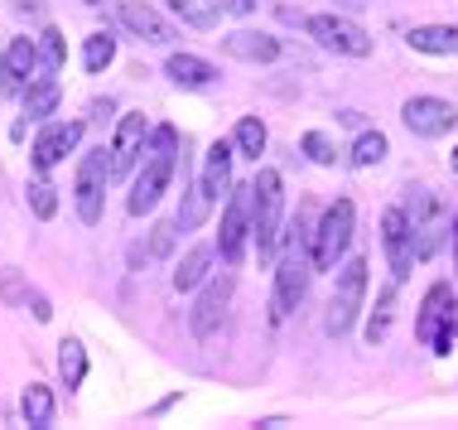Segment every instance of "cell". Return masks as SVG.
Here are the masks:
<instances>
[{
	"label": "cell",
	"mask_w": 458,
	"mask_h": 430,
	"mask_svg": "<svg viewBox=\"0 0 458 430\" xmlns=\"http://www.w3.org/2000/svg\"><path fill=\"white\" fill-rule=\"evenodd\" d=\"M309 276H314V252H309V218L300 213L290 223V232H284V256L276 266V300H270V319H276V324L290 310H300Z\"/></svg>",
	"instance_id": "obj_1"
},
{
	"label": "cell",
	"mask_w": 458,
	"mask_h": 430,
	"mask_svg": "<svg viewBox=\"0 0 458 430\" xmlns=\"http://www.w3.org/2000/svg\"><path fill=\"white\" fill-rule=\"evenodd\" d=\"M174 165H179V131L174 126H159L155 136H150V145H145V165H140L135 189H131V199H126V208H131L135 218L150 213V208L165 199L169 179H174Z\"/></svg>",
	"instance_id": "obj_2"
},
{
	"label": "cell",
	"mask_w": 458,
	"mask_h": 430,
	"mask_svg": "<svg viewBox=\"0 0 458 430\" xmlns=\"http://www.w3.org/2000/svg\"><path fill=\"white\" fill-rule=\"evenodd\" d=\"M227 184H232V145L227 141H217L213 150H208V165H203V179L189 189V203L179 208V228L189 232L198 223H208V213H213V203L227 194Z\"/></svg>",
	"instance_id": "obj_3"
},
{
	"label": "cell",
	"mask_w": 458,
	"mask_h": 430,
	"mask_svg": "<svg viewBox=\"0 0 458 430\" xmlns=\"http://www.w3.org/2000/svg\"><path fill=\"white\" fill-rule=\"evenodd\" d=\"M251 189H256V208H251V237H256V256H261V262H276V247H280V213H284L280 175H276V169H261Z\"/></svg>",
	"instance_id": "obj_4"
},
{
	"label": "cell",
	"mask_w": 458,
	"mask_h": 430,
	"mask_svg": "<svg viewBox=\"0 0 458 430\" xmlns=\"http://www.w3.org/2000/svg\"><path fill=\"white\" fill-rule=\"evenodd\" d=\"M411 232H415V262H429V256L439 252V242H444V232L454 228V213L444 208V199L435 189H415V199H411Z\"/></svg>",
	"instance_id": "obj_5"
},
{
	"label": "cell",
	"mask_w": 458,
	"mask_h": 430,
	"mask_svg": "<svg viewBox=\"0 0 458 430\" xmlns=\"http://www.w3.org/2000/svg\"><path fill=\"white\" fill-rule=\"evenodd\" d=\"M362 300H367V262L362 256H352L348 266H343V276H338V290H333V300H328V319H324V329L333 339H343L348 329L357 324V314H362Z\"/></svg>",
	"instance_id": "obj_6"
},
{
	"label": "cell",
	"mask_w": 458,
	"mask_h": 430,
	"mask_svg": "<svg viewBox=\"0 0 458 430\" xmlns=\"http://www.w3.org/2000/svg\"><path fill=\"white\" fill-rule=\"evenodd\" d=\"M352 223H357V208L348 199H338L324 213V223L314 232V271H333V266H338V256L348 252V242H352Z\"/></svg>",
	"instance_id": "obj_7"
},
{
	"label": "cell",
	"mask_w": 458,
	"mask_h": 430,
	"mask_svg": "<svg viewBox=\"0 0 458 430\" xmlns=\"http://www.w3.org/2000/svg\"><path fill=\"white\" fill-rule=\"evenodd\" d=\"M106 184H111V155H106V145L102 150H88L82 155V165H78V184H72V199H78V218L82 223H102V194H106Z\"/></svg>",
	"instance_id": "obj_8"
},
{
	"label": "cell",
	"mask_w": 458,
	"mask_h": 430,
	"mask_svg": "<svg viewBox=\"0 0 458 430\" xmlns=\"http://www.w3.org/2000/svg\"><path fill=\"white\" fill-rule=\"evenodd\" d=\"M251 208H256V189H232L227 208H222V232H217V252L227 266L242 262L246 252V232H251Z\"/></svg>",
	"instance_id": "obj_9"
},
{
	"label": "cell",
	"mask_w": 458,
	"mask_h": 430,
	"mask_svg": "<svg viewBox=\"0 0 458 430\" xmlns=\"http://www.w3.org/2000/svg\"><path fill=\"white\" fill-rule=\"evenodd\" d=\"M304 30H309V39H318V44L328 48V54H343V58H367V54H371L367 30H362V24H352V20H338V15H309V20H304Z\"/></svg>",
	"instance_id": "obj_10"
},
{
	"label": "cell",
	"mask_w": 458,
	"mask_h": 430,
	"mask_svg": "<svg viewBox=\"0 0 458 430\" xmlns=\"http://www.w3.org/2000/svg\"><path fill=\"white\" fill-rule=\"evenodd\" d=\"M381 247H386V262H391V280L401 286L415 266V232H411L405 208H386L381 213Z\"/></svg>",
	"instance_id": "obj_11"
},
{
	"label": "cell",
	"mask_w": 458,
	"mask_h": 430,
	"mask_svg": "<svg viewBox=\"0 0 458 430\" xmlns=\"http://www.w3.org/2000/svg\"><path fill=\"white\" fill-rule=\"evenodd\" d=\"M401 116H405V126H411L415 136H425V141L454 131V121H458L454 102H444V97H411V102L401 107Z\"/></svg>",
	"instance_id": "obj_12"
},
{
	"label": "cell",
	"mask_w": 458,
	"mask_h": 430,
	"mask_svg": "<svg viewBox=\"0 0 458 430\" xmlns=\"http://www.w3.org/2000/svg\"><path fill=\"white\" fill-rule=\"evenodd\" d=\"M227 300H232V276L222 271V276H213L208 280V290L198 295V305H193V334L198 339H213L217 334V324H222V314H227Z\"/></svg>",
	"instance_id": "obj_13"
},
{
	"label": "cell",
	"mask_w": 458,
	"mask_h": 430,
	"mask_svg": "<svg viewBox=\"0 0 458 430\" xmlns=\"http://www.w3.org/2000/svg\"><path fill=\"white\" fill-rule=\"evenodd\" d=\"M145 112H131V116H121V126H116V141H111V179H121L126 169L135 165V159L145 155Z\"/></svg>",
	"instance_id": "obj_14"
},
{
	"label": "cell",
	"mask_w": 458,
	"mask_h": 430,
	"mask_svg": "<svg viewBox=\"0 0 458 430\" xmlns=\"http://www.w3.org/2000/svg\"><path fill=\"white\" fill-rule=\"evenodd\" d=\"M121 24L145 44H174V24L159 15L155 5H145V0H121Z\"/></svg>",
	"instance_id": "obj_15"
},
{
	"label": "cell",
	"mask_w": 458,
	"mask_h": 430,
	"mask_svg": "<svg viewBox=\"0 0 458 430\" xmlns=\"http://www.w3.org/2000/svg\"><path fill=\"white\" fill-rule=\"evenodd\" d=\"M78 141H82V121H58V126H48L44 136L34 141V169L48 175V169H54Z\"/></svg>",
	"instance_id": "obj_16"
},
{
	"label": "cell",
	"mask_w": 458,
	"mask_h": 430,
	"mask_svg": "<svg viewBox=\"0 0 458 430\" xmlns=\"http://www.w3.org/2000/svg\"><path fill=\"white\" fill-rule=\"evenodd\" d=\"M222 54L242 58V64H276L280 58V39H270V34H256V30H237L227 34V39H217Z\"/></svg>",
	"instance_id": "obj_17"
},
{
	"label": "cell",
	"mask_w": 458,
	"mask_h": 430,
	"mask_svg": "<svg viewBox=\"0 0 458 430\" xmlns=\"http://www.w3.org/2000/svg\"><path fill=\"white\" fill-rule=\"evenodd\" d=\"M165 73L179 82V88H208V82H217V68L208 64V58H198V54H169Z\"/></svg>",
	"instance_id": "obj_18"
},
{
	"label": "cell",
	"mask_w": 458,
	"mask_h": 430,
	"mask_svg": "<svg viewBox=\"0 0 458 430\" xmlns=\"http://www.w3.org/2000/svg\"><path fill=\"white\" fill-rule=\"evenodd\" d=\"M405 39L415 54H458V30H449V24H415Z\"/></svg>",
	"instance_id": "obj_19"
},
{
	"label": "cell",
	"mask_w": 458,
	"mask_h": 430,
	"mask_svg": "<svg viewBox=\"0 0 458 430\" xmlns=\"http://www.w3.org/2000/svg\"><path fill=\"white\" fill-rule=\"evenodd\" d=\"M54 107H58V82L54 78H34L30 88H24V116L30 121L54 116Z\"/></svg>",
	"instance_id": "obj_20"
},
{
	"label": "cell",
	"mask_w": 458,
	"mask_h": 430,
	"mask_svg": "<svg viewBox=\"0 0 458 430\" xmlns=\"http://www.w3.org/2000/svg\"><path fill=\"white\" fill-rule=\"evenodd\" d=\"M444 310H449V286H429V295H425V310H420V324H415V334L425 339V343H435Z\"/></svg>",
	"instance_id": "obj_21"
},
{
	"label": "cell",
	"mask_w": 458,
	"mask_h": 430,
	"mask_svg": "<svg viewBox=\"0 0 458 430\" xmlns=\"http://www.w3.org/2000/svg\"><path fill=\"white\" fill-rule=\"evenodd\" d=\"M208 266H213V247H193L174 271V290H198L208 280Z\"/></svg>",
	"instance_id": "obj_22"
},
{
	"label": "cell",
	"mask_w": 458,
	"mask_h": 430,
	"mask_svg": "<svg viewBox=\"0 0 458 430\" xmlns=\"http://www.w3.org/2000/svg\"><path fill=\"white\" fill-rule=\"evenodd\" d=\"M20 411H24V421H30V426L48 430V421H54V391L39 387V383H30V387H24V397H20Z\"/></svg>",
	"instance_id": "obj_23"
},
{
	"label": "cell",
	"mask_w": 458,
	"mask_h": 430,
	"mask_svg": "<svg viewBox=\"0 0 458 430\" xmlns=\"http://www.w3.org/2000/svg\"><path fill=\"white\" fill-rule=\"evenodd\" d=\"M169 10H174L183 24H193V30H213L217 15H222V0H169Z\"/></svg>",
	"instance_id": "obj_24"
},
{
	"label": "cell",
	"mask_w": 458,
	"mask_h": 430,
	"mask_svg": "<svg viewBox=\"0 0 458 430\" xmlns=\"http://www.w3.org/2000/svg\"><path fill=\"white\" fill-rule=\"evenodd\" d=\"M58 373H64L68 391L82 387V377H88V353H82L78 339H64V343H58Z\"/></svg>",
	"instance_id": "obj_25"
},
{
	"label": "cell",
	"mask_w": 458,
	"mask_h": 430,
	"mask_svg": "<svg viewBox=\"0 0 458 430\" xmlns=\"http://www.w3.org/2000/svg\"><path fill=\"white\" fill-rule=\"evenodd\" d=\"M391 319H395V286H386L377 295V310H371V319H367V343H381L391 334Z\"/></svg>",
	"instance_id": "obj_26"
},
{
	"label": "cell",
	"mask_w": 458,
	"mask_h": 430,
	"mask_svg": "<svg viewBox=\"0 0 458 430\" xmlns=\"http://www.w3.org/2000/svg\"><path fill=\"white\" fill-rule=\"evenodd\" d=\"M348 159H352L357 169L381 165V159H386V136H381V131H362V136H357V145L348 150Z\"/></svg>",
	"instance_id": "obj_27"
},
{
	"label": "cell",
	"mask_w": 458,
	"mask_h": 430,
	"mask_svg": "<svg viewBox=\"0 0 458 430\" xmlns=\"http://www.w3.org/2000/svg\"><path fill=\"white\" fill-rule=\"evenodd\" d=\"M5 64H10V73H15V82H24V78L34 82V68H39V48H34V39H15V44H10Z\"/></svg>",
	"instance_id": "obj_28"
},
{
	"label": "cell",
	"mask_w": 458,
	"mask_h": 430,
	"mask_svg": "<svg viewBox=\"0 0 458 430\" xmlns=\"http://www.w3.org/2000/svg\"><path fill=\"white\" fill-rule=\"evenodd\" d=\"M111 58H116V39L102 30V34H88V44H82V64H88V73H102Z\"/></svg>",
	"instance_id": "obj_29"
},
{
	"label": "cell",
	"mask_w": 458,
	"mask_h": 430,
	"mask_svg": "<svg viewBox=\"0 0 458 430\" xmlns=\"http://www.w3.org/2000/svg\"><path fill=\"white\" fill-rule=\"evenodd\" d=\"M174 232H179V218H174V223H155L150 228V247H135V256H131V262H140V256H145V262H150V256H169V247H174Z\"/></svg>",
	"instance_id": "obj_30"
},
{
	"label": "cell",
	"mask_w": 458,
	"mask_h": 430,
	"mask_svg": "<svg viewBox=\"0 0 458 430\" xmlns=\"http://www.w3.org/2000/svg\"><path fill=\"white\" fill-rule=\"evenodd\" d=\"M237 150H242V155H261V150H266V126H261V116H242V126H237Z\"/></svg>",
	"instance_id": "obj_31"
},
{
	"label": "cell",
	"mask_w": 458,
	"mask_h": 430,
	"mask_svg": "<svg viewBox=\"0 0 458 430\" xmlns=\"http://www.w3.org/2000/svg\"><path fill=\"white\" fill-rule=\"evenodd\" d=\"M300 145H304V155L314 159V165H333V159H338V150H333V141L324 136V131H309Z\"/></svg>",
	"instance_id": "obj_32"
},
{
	"label": "cell",
	"mask_w": 458,
	"mask_h": 430,
	"mask_svg": "<svg viewBox=\"0 0 458 430\" xmlns=\"http://www.w3.org/2000/svg\"><path fill=\"white\" fill-rule=\"evenodd\" d=\"M39 48H44V58H48V68H64V58H68V44H64V34L48 24V30L39 34Z\"/></svg>",
	"instance_id": "obj_33"
},
{
	"label": "cell",
	"mask_w": 458,
	"mask_h": 430,
	"mask_svg": "<svg viewBox=\"0 0 458 430\" xmlns=\"http://www.w3.org/2000/svg\"><path fill=\"white\" fill-rule=\"evenodd\" d=\"M30 208H34V218H54L58 213V199H54V189L39 179V184H30Z\"/></svg>",
	"instance_id": "obj_34"
},
{
	"label": "cell",
	"mask_w": 458,
	"mask_h": 430,
	"mask_svg": "<svg viewBox=\"0 0 458 430\" xmlns=\"http://www.w3.org/2000/svg\"><path fill=\"white\" fill-rule=\"evenodd\" d=\"M222 10H232V15H251L256 0H222Z\"/></svg>",
	"instance_id": "obj_35"
},
{
	"label": "cell",
	"mask_w": 458,
	"mask_h": 430,
	"mask_svg": "<svg viewBox=\"0 0 458 430\" xmlns=\"http://www.w3.org/2000/svg\"><path fill=\"white\" fill-rule=\"evenodd\" d=\"M34 319H39V324H48V319H54V310H48L44 295H34Z\"/></svg>",
	"instance_id": "obj_36"
},
{
	"label": "cell",
	"mask_w": 458,
	"mask_h": 430,
	"mask_svg": "<svg viewBox=\"0 0 458 430\" xmlns=\"http://www.w3.org/2000/svg\"><path fill=\"white\" fill-rule=\"evenodd\" d=\"M10 88H20V82H15V73H10V64L0 58V92H10Z\"/></svg>",
	"instance_id": "obj_37"
},
{
	"label": "cell",
	"mask_w": 458,
	"mask_h": 430,
	"mask_svg": "<svg viewBox=\"0 0 458 430\" xmlns=\"http://www.w3.org/2000/svg\"><path fill=\"white\" fill-rule=\"evenodd\" d=\"M454 271H458V208H454Z\"/></svg>",
	"instance_id": "obj_38"
},
{
	"label": "cell",
	"mask_w": 458,
	"mask_h": 430,
	"mask_svg": "<svg viewBox=\"0 0 458 430\" xmlns=\"http://www.w3.org/2000/svg\"><path fill=\"white\" fill-rule=\"evenodd\" d=\"M454 175H458V150H454Z\"/></svg>",
	"instance_id": "obj_39"
},
{
	"label": "cell",
	"mask_w": 458,
	"mask_h": 430,
	"mask_svg": "<svg viewBox=\"0 0 458 430\" xmlns=\"http://www.w3.org/2000/svg\"><path fill=\"white\" fill-rule=\"evenodd\" d=\"M88 5H106V0H88Z\"/></svg>",
	"instance_id": "obj_40"
}]
</instances>
